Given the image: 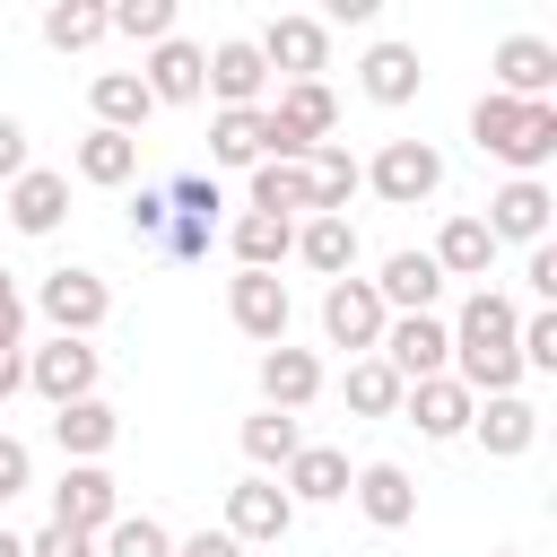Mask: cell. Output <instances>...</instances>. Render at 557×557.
Segmentation results:
<instances>
[{
	"label": "cell",
	"mask_w": 557,
	"mask_h": 557,
	"mask_svg": "<svg viewBox=\"0 0 557 557\" xmlns=\"http://www.w3.org/2000/svg\"><path fill=\"white\" fill-rule=\"evenodd\" d=\"M513 322H522V305H513V296H496V287H470V296H461V313L444 322V331H453V366H444V374H453L470 400H505V392H522Z\"/></svg>",
	"instance_id": "6da1fadb"
},
{
	"label": "cell",
	"mask_w": 557,
	"mask_h": 557,
	"mask_svg": "<svg viewBox=\"0 0 557 557\" xmlns=\"http://www.w3.org/2000/svg\"><path fill=\"white\" fill-rule=\"evenodd\" d=\"M470 139L496 157V165H513V174H540L548 157H557V104H513V96H479L470 104Z\"/></svg>",
	"instance_id": "7a4b0ae2"
},
{
	"label": "cell",
	"mask_w": 557,
	"mask_h": 557,
	"mask_svg": "<svg viewBox=\"0 0 557 557\" xmlns=\"http://www.w3.org/2000/svg\"><path fill=\"white\" fill-rule=\"evenodd\" d=\"M261 113H270V157H278V165H305V157L339 131V96H331L322 78L278 87V104H261Z\"/></svg>",
	"instance_id": "3957f363"
},
{
	"label": "cell",
	"mask_w": 557,
	"mask_h": 557,
	"mask_svg": "<svg viewBox=\"0 0 557 557\" xmlns=\"http://www.w3.org/2000/svg\"><path fill=\"white\" fill-rule=\"evenodd\" d=\"M35 313L52 322V339H87V331H104L113 287H104L96 270H44V278H35Z\"/></svg>",
	"instance_id": "277c9868"
},
{
	"label": "cell",
	"mask_w": 557,
	"mask_h": 557,
	"mask_svg": "<svg viewBox=\"0 0 557 557\" xmlns=\"http://www.w3.org/2000/svg\"><path fill=\"white\" fill-rule=\"evenodd\" d=\"M366 191H374V200H392V209H418V200H435V191H444V157H435L426 139H383V148H374V165H366Z\"/></svg>",
	"instance_id": "5b68a950"
},
{
	"label": "cell",
	"mask_w": 557,
	"mask_h": 557,
	"mask_svg": "<svg viewBox=\"0 0 557 557\" xmlns=\"http://www.w3.org/2000/svg\"><path fill=\"white\" fill-rule=\"evenodd\" d=\"M383 296H374V278H331L322 287V339L331 348H348V357H374L383 348Z\"/></svg>",
	"instance_id": "8992f818"
},
{
	"label": "cell",
	"mask_w": 557,
	"mask_h": 557,
	"mask_svg": "<svg viewBox=\"0 0 557 557\" xmlns=\"http://www.w3.org/2000/svg\"><path fill=\"white\" fill-rule=\"evenodd\" d=\"M52 522H61V531L104 540V531L122 522V487H113V470H104V461H70V470H61V487H52Z\"/></svg>",
	"instance_id": "52a82bcc"
},
{
	"label": "cell",
	"mask_w": 557,
	"mask_h": 557,
	"mask_svg": "<svg viewBox=\"0 0 557 557\" xmlns=\"http://www.w3.org/2000/svg\"><path fill=\"white\" fill-rule=\"evenodd\" d=\"M226 322H235L244 339L278 348V339H287V322H296L287 278H278V270H235V278H226Z\"/></svg>",
	"instance_id": "ba28073f"
},
{
	"label": "cell",
	"mask_w": 557,
	"mask_h": 557,
	"mask_svg": "<svg viewBox=\"0 0 557 557\" xmlns=\"http://www.w3.org/2000/svg\"><path fill=\"white\" fill-rule=\"evenodd\" d=\"M400 383H435L444 366H453V331L435 322V313H392L383 322V348H374Z\"/></svg>",
	"instance_id": "9c48e42d"
},
{
	"label": "cell",
	"mask_w": 557,
	"mask_h": 557,
	"mask_svg": "<svg viewBox=\"0 0 557 557\" xmlns=\"http://www.w3.org/2000/svg\"><path fill=\"white\" fill-rule=\"evenodd\" d=\"M96 374H104V357H96L87 339H44V348H26V392H44L52 409L96 400Z\"/></svg>",
	"instance_id": "30bf717a"
},
{
	"label": "cell",
	"mask_w": 557,
	"mask_h": 557,
	"mask_svg": "<svg viewBox=\"0 0 557 557\" xmlns=\"http://www.w3.org/2000/svg\"><path fill=\"white\" fill-rule=\"evenodd\" d=\"M218 531H226L235 548H261V540H287V531H296V505H287V487H278V479H261V470H252V479H235V487H226V522H218Z\"/></svg>",
	"instance_id": "8fae6325"
},
{
	"label": "cell",
	"mask_w": 557,
	"mask_h": 557,
	"mask_svg": "<svg viewBox=\"0 0 557 557\" xmlns=\"http://www.w3.org/2000/svg\"><path fill=\"white\" fill-rule=\"evenodd\" d=\"M252 52H261V70H287V87H296V78H322V70H331V26L287 9V17H270V26L252 35Z\"/></svg>",
	"instance_id": "7c38bea8"
},
{
	"label": "cell",
	"mask_w": 557,
	"mask_h": 557,
	"mask_svg": "<svg viewBox=\"0 0 557 557\" xmlns=\"http://www.w3.org/2000/svg\"><path fill=\"white\" fill-rule=\"evenodd\" d=\"M496 96H513V104H557V44H548V35H505V44H496Z\"/></svg>",
	"instance_id": "4fadbf2b"
},
{
	"label": "cell",
	"mask_w": 557,
	"mask_h": 557,
	"mask_svg": "<svg viewBox=\"0 0 557 557\" xmlns=\"http://www.w3.org/2000/svg\"><path fill=\"white\" fill-rule=\"evenodd\" d=\"M261 87H270V70H261L252 35H226V44L209 52V70H200V96H218V113H252Z\"/></svg>",
	"instance_id": "5bb4252c"
},
{
	"label": "cell",
	"mask_w": 557,
	"mask_h": 557,
	"mask_svg": "<svg viewBox=\"0 0 557 557\" xmlns=\"http://www.w3.org/2000/svg\"><path fill=\"white\" fill-rule=\"evenodd\" d=\"M548 209H557L548 183H540V174H513V183L479 209V226H487L496 244H548Z\"/></svg>",
	"instance_id": "9a60e30c"
},
{
	"label": "cell",
	"mask_w": 557,
	"mask_h": 557,
	"mask_svg": "<svg viewBox=\"0 0 557 557\" xmlns=\"http://www.w3.org/2000/svg\"><path fill=\"white\" fill-rule=\"evenodd\" d=\"M348 496H357V513H366L374 531H409V522H418V479H409L400 461H366V470L348 479Z\"/></svg>",
	"instance_id": "2e32d148"
},
{
	"label": "cell",
	"mask_w": 557,
	"mask_h": 557,
	"mask_svg": "<svg viewBox=\"0 0 557 557\" xmlns=\"http://www.w3.org/2000/svg\"><path fill=\"white\" fill-rule=\"evenodd\" d=\"M313 400H322V357H313V348H287V339L261 348V409H287V418H296V409H313Z\"/></svg>",
	"instance_id": "e0dca14e"
},
{
	"label": "cell",
	"mask_w": 557,
	"mask_h": 557,
	"mask_svg": "<svg viewBox=\"0 0 557 557\" xmlns=\"http://www.w3.org/2000/svg\"><path fill=\"white\" fill-rule=\"evenodd\" d=\"M470 409H479V400H470L453 374H435V383H409V392H400V418H409L426 444H453V435H470Z\"/></svg>",
	"instance_id": "ac0fdd59"
},
{
	"label": "cell",
	"mask_w": 557,
	"mask_h": 557,
	"mask_svg": "<svg viewBox=\"0 0 557 557\" xmlns=\"http://www.w3.org/2000/svg\"><path fill=\"white\" fill-rule=\"evenodd\" d=\"M200 70H209V52L183 44V35H165V44L139 61V87H148L157 104H200Z\"/></svg>",
	"instance_id": "d6986e66"
},
{
	"label": "cell",
	"mask_w": 557,
	"mask_h": 557,
	"mask_svg": "<svg viewBox=\"0 0 557 557\" xmlns=\"http://www.w3.org/2000/svg\"><path fill=\"white\" fill-rule=\"evenodd\" d=\"M61 218H70V174L26 165V174L9 183V226H17V235H52Z\"/></svg>",
	"instance_id": "ffe728a7"
},
{
	"label": "cell",
	"mask_w": 557,
	"mask_h": 557,
	"mask_svg": "<svg viewBox=\"0 0 557 557\" xmlns=\"http://www.w3.org/2000/svg\"><path fill=\"white\" fill-rule=\"evenodd\" d=\"M470 435H479L496 461H522V453L540 444V409H531L522 392H505V400H479V409H470Z\"/></svg>",
	"instance_id": "44dd1931"
},
{
	"label": "cell",
	"mask_w": 557,
	"mask_h": 557,
	"mask_svg": "<svg viewBox=\"0 0 557 557\" xmlns=\"http://www.w3.org/2000/svg\"><path fill=\"white\" fill-rule=\"evenodd\" d=\"M348 479H357V470H348V453H339V444H305V453L278 470L287 505H339V496H348Z\"/></svg>",
	"instance_id": "7402d4cb"
},
{
	"label": "cell",
	"mask_w": 557,
	"mask_h": 557,
	"mask_svg": "<svg viewBox=\"0 0 557 557\" xmlns=\"http://www.w3.org/2000/svg\"><path fill=\"white\" fill-rule=\"evenodd\" d=\"M426 261H435L444 278H487V261H496V235L479 226V209H461V218H444V226H435Z\"/></svg>",
	"instance_id": "603a6c76"
},
{
	"label": "cell",
	"mask_w": 557,
	"mask_h": 557,
	"mask_svg": "<svg viewBox=\"0 0 557 557\" xmlns=\"http://www.w3.org/2000/svg\"><path fill=\"white\" fill-rule=\"evenodd\" d=\"M113 435H122V409H113V400H70V409H52V444H61L70 461H104Z\"/></svg>",
	"instance_id": "cb8c5ba5"
},
{
	"label": "cell",
	"mask_w": 557,
	"mask_h": 557,
	"mask_svg": "<svg viewBox=\"0 0 557 557\" xmlns=\"http://www.w3.org/2000/svg\"><path fill=\"white\" fill-rule=\"evenodd\" d=\"M87 104H96V131H122V139H139V122L157 113V96L139 87V70H96Z\"/></svg>",
	"instance_id": "d4e9b609"
},
{
	"label": "cell",
	"mask_w": 557,
	"mask_h": 557,
	"mask_svg": "<svg viewBox=\"0 0 557 557\" xmlns=\"http://www.w3.org/2000/svg\"><path fill=\"white\" fill-rule=\"evenodd\" d=\"M305 183H313V218H348V200L366 191V165H357L339 139H322V148L305 157Z\"/></svg>",
	"instance_id": "484cf974"
},
{
	"label": "cell",
	"mask_w": 557,
	"mask_h": 557,
	"mask_svg": "<svg viewBox=\"0 0 557 557\" xmlns=\"http://www.w3.org/2000/svg\"><path fill=\"white\" fill-rule=\"evenodd\" d=\"M374 296H383V313H435L444 270H435L426 252H392V261H383V278H374Z\"/></svg>",
	"instance_id": "4316f807"
},
{
	"label": "cell",
	"mask_w": 557,
	"mask_h": 557,
	"mask_svg": "<svg viewBox=\"0 0 557 557\" xmlns=\"http://www.w3.org/2000/svg\"><path fill=\"white\" fill-rule=\"evenodd\" d=\"M296 261L313 278H357V226L348 218H305L296 226Z\"/></svg>",
	"instance_id": "83f0119b"
},
{
	"label": "cell",
	"mask_w": 557,
	"mask_h": 557,
	"mask_svg": "<svg viewBox=\"0 0 557 557\" xmlns=\"http://www.w3.org/2000/svg\"><path fill=\"white\" fill-rule=\"evenodd\" d=\"M357 87H366L374 104H409V96L426 87V70H418V52H409V44H374V52L357 61Z\"/></svg>",
	"instance_id": "f1b7e54d"
},
{
	"label": "cell",
	"mask_w": 557,
	"mask_h": 557,
	"mask_svg": "<svg viewBox=\"0 0 557 557\" xmlns=\"http://www.w3.org/2000/svg\"><path fill=\"white\" fill-rule=\"evenodd\" d=\"M252 209H261V218H287V226H305V218H313V183H305V165L261 157V165H252Z\"/></svg>",
	"instance_id": "f546056e"
},
{
	"label": "cell",
	"mask_w": 557,
	"mask_h": 557,
	"mask_svg": "<svg viewBox=\"0 0 557 557\" xmlns=\"http://www.w3.org/2000/svg\"><path fill=\"white\" fill-rule=\"evenodd\" d=\"M70 165H78V183H96V191H122V183L139 174V139H122V131H87Z\"/></svg>",
	"instance_id": "4dcf8cb0"
},
{
	"label": "cell",
	"mask_w": 557,
	"mask_h": 557,
	"mask_svg": "<svg viewBox=\"0 0 557 557\" xmlns=\"http://www.w3.org/2000/svg\"><path fill=\"white\" fill-rule=\"evenodd\" d=\"M226 244H235V270H278V261L296 252V226H287V218H261V209H244V218L226 226Z\"/></svg>",
	"instance_id": "1f68e13d"
},
{
	"label": "cell",
	"mask_w": 557,
	"mask_h": 557,
	"mask_svg": "<svg viewBox=\"0 0 557 557\" xmlns=\"http://www.w3.org/2000/svg\"><path fill=\"white\" fill-rule=\"evenodd\" d=\"M296 453H305V426H296L287 409H252V418H244V461H252L261 479H270V470H287Z\"/></svg>",
	"instance_id": "d6a6232c"
},
{
	"label": "cell",
	"mask_w": 557,
	"mask_h": 557,
	"mask_svg": "<svg viewBox=\"0 0 557 557\" xmlns=\"http://www.w3.org/2000/svg\"><path fill=\"white\" fill-rule=\"evenodd\" d=\"M209 157L218 165H261L270 157V113L252 104V113H218L209 122Z\"/></svg>",
	"instance_id": "836d02e7"
},
{
	"label": "cell",
	"mask_w": 557,
	"mask_h": 557,
	"mask_svg": "<svg viewBox=\"0 0 557 557\" xmlns=\"http://www.w3.org/2000/svg\"><path fill=\"white\" fill-rule=\"evenodd\" d=\"M339 392H348L357 418H400V392H409V383H400L383 357H348V383H339Z\"/></svg>",
	"instance_id": "e575fe53"
},
{
	"label": "cell",
	"mask_w": 557,
	"mask_h": 557,
	"mask_svg": "<svg viewBox=\"0 0 557 557\" xmlns=\"http://www.w3.org/2000/svg\"><path fill=\"white\" fill-rule=\"evenodd\" d=\"M44 44H52V52L104 44V0H52V9H44Z\"/></svg>",
	"instance_id": "d590c367"
},
{
	"label": "cell",
	"mask_w": 557,
	"mask_h": 557,
	"mask_svg": "<svg viewBox=\"0 0 557 557\" xmlns=\"http://www.w3.org/2000/svg\"><path fill=\"white\" fill-rule=\"evenodd\" d=\"M104 35H131V44L157 52V44L174 35V0H113V9H104Z\"/></svg>",
	"instance_id": "8d00e7d4"
},
{
	"label": "cell",
	"mask_w": 557,
	"mask_h": 557,
	"mask_svg": "<svg viewBox=\"0 0 557 557\" xmlns=\"http://www.w3.org/2000/svg\"><path fill=\"white\" fill-rule=\"evenodd\" d=\"M96 557H174V531H165L157 513H122V522L96 540Z\"/></svg>",
	"instance_id": "74e56055"
},
{
	"label": "cell",
	"mask_w": 557,
	"mask_h": 557,
	"mask_svg": "<svg viewBox=\"0 0 557 557\" xmlns=\"http://www.w3.org/2000/svg\"><path fill=\"white\" fill-rule=\"evenodd\" d=\"M209 235H218L209 218H183V209H174V218H165V235H157V252H174V261H200V252H209Z\"/></svg>",
	"instance_id": "f35d334b"
},
{
	"label": "cell",
	"mask_w": 557,
	"mask_h": 557,
	"mask_svg": "<svg viewBox=\"0 0 557 557\" xmlns=\"http://www.w3.org/2000/svg\"><path fill=\"white\" fill-rule=\"evenodd\" d=\"M26 487H35V453L0 426V505H9V496H26Z\"/></svg>",
	"instance_id": "ab89813d"
},
{
	"label": "cell",
	"mask_w": 557,
	"mask_h": 557,
	"mask_svg": "<svg viewBox=\"0 0 557 557\" xmlns=\"http://www.w3.org/2000/svg\"><path fill=\"white\" fill-rule=\"evenodd\" d=\"M165 209H183V218H209V226H218V183H209V174H183V183L165 191Z\"/></svg>",
	"instance_id": "60d3db41"
},
{
	"label": "cell",
	"mask_w": 557,
	"mask_h": 557,
	"mask_svg": "<svg viewBox=\"0 0 557 557\" xmlns=\"http://www.w3.org/2000/svg\"><path fill=\"white\" fill-rule=\"evenodd\" d=\"M122 218H131V235H139V244H157L174 209H165V191H131V209H122Z\"/></svg>",
	"instance_id": "b9f144b4"
},
{
	"label": "cell",
	"mask_w": 557,
	"mask_h": 557,
	"mask_svg": "<svg viewBox=\"0 0 557 557\" xmlns=\"http://www.w3.org/2000/svg\"><path fill=\"white\" fill-rule=\"evenodd\" d=\"M26 557H96V540H87V531H61V522H44V531L26 540Z\"/></svg>",
	"instance_id": "7bdbcfd3"
},
{
	"label": "cell",
	"mask_w": 557,
	"mask_h": 557,
	"mask_svg": "<svg viewBox=\"0 0 557 557\" xmlns=\"http://www.w3.org/2000/svg\"><path fill=\"white\" fill-rule=\"evenodd\" d=\"M522 287H531L540 305H557V244H531V261H522Z\"/></svg>",
	"instance_id": "ee69618b"
},
{
	"label": "cell",
	"mask_w": 557,
	"mask_h": 557,
	"mask_svg": "<svg viewBox=\"0 0 557 557\" xmlns=\"http://www.w3.org/2000/svg\"><path fill=\"white\" fill-rule=\"evenodd\" d=\"M17 174H26V122L0 113V183H17Z\"/></svg>",
	"instance_id": "f6af8a7d"
},
{
	"label": "cell",
	"mask_w": 557,
	"mask_h": 557,
	"mask_svg": "<svg viewBox=\"0 0 557 557\" xmlns=\"http://www.w3.org/2000/svg\"><path fill=\"white\" fill-rule=\"evenodd\" d=\"M174 557H244L226 531H191V540H174Z\"/></svg>",
	"instance_id": "bcb514c9"
},
{
	"label": "cell",
	"mask_w": 557,
	"mask_h": 557,
	"mask_svg": "<svg viewBox=\"0 0 557 557\" xmlns=\"http://www.w3.org/2000/svg\"><path fill=\"white\" fill-rule=\"evenodd\" d=\"M26 392V348H0V400Z\"/></svg>",
	"instance_id": "7dc6e473"
},
{
	"label": "cell",
	"mask_w": 557,
	"mask_h": 557,
	"mask_svg": "<svg viewBox=\"0 0 557 557\" xmlns=\"http://www.w3.org/2000/svg\"><path fill=\"white\" fill-rule=\"evenodd\" d=\"M366 17H374V0H331V17H322V26H366Z\"/></svg>",
	"instance_id": "c3c4849f"
},
{
	"label": "cell",
	"mask_w": 557,
	"mask_h": 557,
	"mask_svg": "<svg viewBox=\"0 0 557 557\" xmlns=\"http://www.w3.org/2000/svg\"><path fill=\"white\" fill-rule=\"evenodd\" d=\"M17 313H26V296H17V287H9V270H0V322H17Z\"/></svg>",
	"instance_id": "681fc988"
},
{
	"label": "cell",
	"mask_w": 557,
	"mask_h": 557,
	"mask_svg": "<svg viewBox=\"0 0 557 557\" xmlns=\"http://www.w3.org/2000/svg\"><path fill=\"white\" fill-rule=\"evenodd\" d=\"M0 557H26V540H17V531H0Z\"/></svg>",
	"instance_id": "f907efd6"
},
{
	"label": "cell",
	"mask_w": 557,
	"mask_h": 557,
	"mask_svg": "<svg viewBox=\"0 0 557 557\" xmlns=\"http://www.w3.org/2000/svg\"><path fill=\"white\" fill-rule=\"evenodd\" d=\"M496 557H522V548H496Z\"/></svg>",
	"instance_id": "816d5d0a"
}]
</instances>
